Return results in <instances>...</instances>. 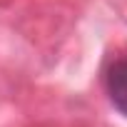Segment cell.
<instances>
[{
  "mask_svg": "<svg viewBox=\"0 0 127 127\" xmlns=\"http://www.w3.org/2000/svg\"><path fill=\"white\" fill-rule=\"evenodd\" d=\"M105 87L112 105L127 117V60H115L110 65L105 75Z\"/></svg>",
  "mask_w": 127,
  "mask_h": 127,
  "instance_id": "cell-1",
  "label": "cell"
}]
</instances>
